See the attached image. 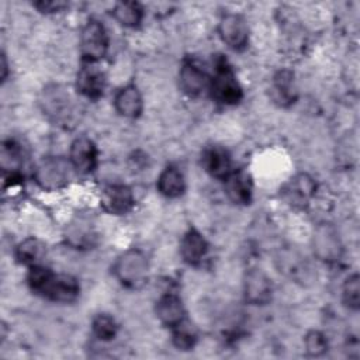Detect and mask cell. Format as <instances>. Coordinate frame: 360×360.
Wrapping results in <instances>:
<instances>
[{"instance_id": "4dcf8cb0", "label": "cell", "mask_w": 360, "mask_h": 360, "mask_svg": "<svg viewBox=\"0 0 360 360\" xmlns=\"http://www.w3.org/2000/svg\"><path fill=\"white\" fill-rule=\"evenodd\" d=\"M7 76V62H6V55H1V80H6Z\"/></svg>"}, {"instance_id": "9a60e30c", "label": "cell", "mask_w": 360, "mask_h": 360, "mask_svg": "<svg viewBox=\"0 0 360 360\" xmlns=\"http://www.w3.org/2000/svg\"><path fill=\"white\" fill-rule=\"evenodd\" d=\"M156 316L166 326H176L181 321L186 319V311L181 300L176 294H165L162 295L155 307Z\"/></svg>"}, {"instance_id": "7402d4cb", "label": "cell", "mask_w": 360, "mask_h": 360, "mask_svg": "<svg viewBox=\"0 0 360 360\" xmlns=\"http://www.w3.org/2000/svg\"><path fill=\"white\" fill-rule=\"evenodd\" d=\"M287 191L292 202H307L315 191V181L308 174H300L291 180Z\"/></svg>"}, {"instance_id": "7c38bea8", "label": "cell", "mask_w": 360, "mask_h": 360, "mask_svg": "<svg viewBox=\"0 0 360 360\" xmlns=\"http://www.w3.org/2000/svg\"><path fill=\"white\" fill-rule=\"evenodd\" d=\"M243 292L248 302L264 305L271 300V283L260 270H250L245 277Z\"/></svg>"}, {"instance_id": "83f0119b", "label": "cell", "mask_w": 360, "mask_h": 360, "mask_svg": "<svg viewBox=\"0 0 360 360\" xmlns=\"http://www.w3.org/2000/svg\"><path fill=\"white\" fill-rule=\"evenodd\" d=\"M325 246H328L326 248V253H325L326 259L338 256L339 240H338V238L333 235V232L330 229L319 231V233L316 236V249L319 250V253L323 250Z\"/></svg>"}, {"instance_id": "8992f818", "label": "cell", "mask_w": 360, "mask_h": 360, "mask_svg": "<svg viewBox=\"0 0 360 360\" xmlns=\"http://www.w3.org/2000/svg\"><path fill=\"white\" fill-rule=\"evenodd\" d=\"M222 41L233 51H243L249 41V28L245 18L239 14H225L218 27Z\"/></svg>"}, {"instance_id": "5b68a950", "label": "cell", "mask_w": 360, "mask_h": 360, "mask_svg": "<svg viewBox=\"0 0 360 360\" xmlns=\"http://www.w3.org/2000/svg\"><path fill=\"white\" fill-rule=\"evenodd\" d=\"M41 105L44 114H46L53 122L58 124L68 122L73 114V103L69 93L58 84H52L44 89Z\"/></svg>"}, {"instance_id": "ac0fdd59", "label": "cell", "mask_w": 360, "mask_h": 360, "mask_svg": "<svg viewBox=\"0 0 360 360\" xmlns=\"http://www.w3.org/2000/svg\"><path fill=\"white\" fill-rule=\"evenodd\" d=\"M225 193L235 204H248L252 197V181L248 173L233 172L225 179Z\"/></svg>"}, {"instance_id": "ffe728a7", "label": "cell", "mask_w": 360, "mask_h": 360, "mask_svg": "<svg viewBox=\"0 0 360 360\" xmlns=\"http://www.w3.org/2000/svg\"><path fill=\"white\" fill-rule=\"evenodd\" d=\"M45 246L41 240L35 238H27L22 242H20L14 250L15 259L21 264L27 266H37L39 264L41 259L44 257Z\"/></svg>"}, {"instance_id": "4316f807", "label": "cell", "mask_w": 360, "mask_h": 360, "mask_svg": "<svg viewBox=\"0 0 360 360\" xmlns=\"http://www.w3.org/2000/svg\"><path fill=\"white\" fill-rule=\"evenodd\" d=\"M72 245L75 246H84V245H89L90 243V239L93 238V232H91V226L79 219L77 222L72 224L69 226V231H68V236H66Z\"/></svg>"}, {"instance_id": "f546056e", "label": "cell", "mask_w": 360, "mask_h": 360, "mask_svg": "<svg viewBox=\"0 0 360 360\" xmlns=\"http://www.w3.org/2000/svg\"><path fill=\"white\" fill-rule=\"evenodd\" d=\"M34 6L42 13H56L62 11L68 4L65 1H55V0H41L34 3Z\"/></svg>"}, {"instance_id": "5bb4252c", "label": "cell", "mask_w": 360, "mask_h": 360, "mask_svg": "<svg viewBox=\"0 0 360 360\" xmlns=\"http://www.w3.org/2000/svg\"><path fill=\"white\" fill-rule=\"evenodd\" d=\"M208 243L201 232L195 228H190L181 238L180 255L188 264H198L207 255Z\"/></svg>"}, {"instance_id": "f1b7e54d", "label": "cell", "mask_w": 360, "mask_h": 360, "mask_svg": "<svg viewBox=\"0 0 360 360\" xmlns=\"http://www.w3.org/2000/svg\"><path fill=\"white\" fill-rule=\"evenodd\" d=\"M305 349L309 356H314V357L322 356L328 350V340L321 332L311 330L305 336Z\"/></svg>"}, {"instance_id": "603a6c76", "label": "cell", "mask_w": 360, "mask_h": 360, "mask_svg": "<svg viewBox=\"0 0 360 360\" xmlns=\"http://www.w3.org/2000/svg\"><path fill=\"white\" fill-rule=\"evenodd\" d=\"M22 150L21 148L13 142V141H7L3 143V149H1V166L3 170L11 172V177L18 176V170L22 165Z\"/></svg>"}, {"instance_id": "277c9868", "label": "cell", "mask_w": 360, "mask_h": 360, "mask_svg": "<svg viewBox=\"0 0 360 360\" xmlns=\"http://www.w3.org/2000/svg\"><path fill=\"white\" fill-rule=\"evenodd\" d=\"M72 163L63 158H45L35 169V179L45 190H58L69 183Z\"/></svg>"}, {"instance_id": "d6986e66", "label": "cell", "mask_w": 360, "mask_h": 360, "mask_svg": "<svg viewBox=\"0 0 360 360\" xmlns=\"http://www.w3.org/2000/svg\"><path fill=\"white\" fill-rule=\"evenodd\" d=\"M186 183L181 172L177 167H166L158 179V190L167 198H176L184 193Z\"/></svg>"}, {"instance_id": "30bf717a", "label": "cell", "mask_w": 360, "mask_h": 360, "mask_svg": "<svg viewBox=\"0 0 360 360\" xmlns=\"http://www.w3.org/2000/svg\"><path fill=\"white\" fill-rule=\"evenodd\" d=\"M69 160L79 173H90L97 163V148L87 136L76 138L70 145Z\"/></svg>"}, {"instance_id": "3957f363", "label": "cell", "mask_w": 360, "mask_h": 360, "mask_svg": "<svg viewBox=\"0 0 360 360\" xmlns=\"http://www.w3.org/2000/svg\"><path fill=\"white\" fill-rule=\"evenodd\" d=\"M80 55L84 63H96L100 60L108 48V37L104 25L97 20H90L80 32Z\"/></svg>"}, {"instance_id": "6da1fadb", "label": "cell", "mask_w": 360, "mask_h": 360, "mask_svg": "<svg viewBox=\"0 0 360 360\" xmlns=\"http://www.w3.org/2000/svg\"><path fill=\"white\" fill-rule=\"evenodd\" d=\"M211 96L221 104L232 105L240 101L242 87L239 86L236 76L229 65V62L218 55L214 62V76L210 79Z\"/></svg>"}, {"instance_id": "484cf974", "label": "cell", "mask_w": 360, "mask_h": 360, "mask_svg": "<svg viewBox=\"0 0 360 360\" xmlns=\"http://www.w3.org/2000/svg\"><path fill=\"white\" fill-rule=\"evenodd\" d=\"M342 298L347 308L357 311L360 307V278L359 274L354 273L349 276L342 288Z\"/></svg>"}, {"instance_id": "2e32d148", "label": "cell", "mask_w": 360, "mask_h": 360, "mask_svg": "<svg viewBox=\"0 0 360 360\" xmlns=\"http://www.w3.org/2000/svg\"><path fill=\"white\" fill-rule=\"evenodd\" d=\"M201 163L205 172L212 177L226 179L231 172V158L229 153L221 146H210L202 152Z\"/></svg>"}, {"instance_id": "52a82bcc", "label": "cell", "mask_w": 360, "mask_h": 360, "mask_svg": "<svg viewBox=\"0 0 360 360\" xmlns=\"http://www.w3.org/2000/svg\"><path fill=\"white\" fill-rule=\"evenodd\" d=\"M80 285L70 274H52L41 295L56 302H72L79 297Z\"/></svg>"}, {"instance_id": "4fadbf2b", "label": "cell", "mask_w": 360, "mask_h": 360, "mask_svg": "<svg viewBox=\"0 0 360 360\" xmlns=\"http://www.w3.org/2000/svg\"><path fill=\"white\" fill-rule=\"evenodd\" d=\"M114 105L118 114L125 118H136L141 115L143 103L142 96L136 86L127 84L121 87L114 97Z\"/></svg>"}, {"instance_id": "44dd1931", "label": "cell", "mask_w": 360, "mask_h": 360, "mask_svg": "<svg viewBox=\"0 0 360 360\" xmlns=\"http://www.w3.org/2000/svg\"><path fill=\"white\" fill-rule=\"evenodd\" d=\"M114 18L124 27H136L143 15V10L136 1H120L112 10Z\"/></svg>"}, {"instance_id": "ba28073f", "label": "cell", "mask_w": 360, "mask_h": 360, "mask_svg": "<svg viewBox=\"0 0 360 360\" xmlns=\"http://www.w3.org/2000/svg\"><path fill=\"white\" fill-rule=\"evenodd\" d=\"M101 207L114 215L128 212L134 205V194L125 184H108L100 195Z\"/></svg>"}, {"instance_id": "e0dca14e", "label": "cell", "mask_w": 360, "mask_h": 360, "mask_svg": "<svg viewBox=\"0 0 360 360\" xmlns=\"http://www.w3.org/2000/svg\"><path fill=\"white\" fill-rule=\"evenodd\" d=\"M270 94L274 103L281 107L291 105L297 98V90L294 86V75L290 70H280L273 77Z\"/></svg>"}, {"instance_id": "cb8c5ba5", "label": "cell", "mask_w": 360, "mask_h": 360, "mask_svg": "<svg viewBox=\"0 0 360 360\" xmlns=\"http://www.w3.org/2000/svg\"><path fill=\"white\" fill-rule=\"evenodd\" d=\"M173 343L179 350H190L197 342V332L186 319L173 326Z\"/></svg>"}, {"instance_id": "7a4b0ae2", "label": "cell", "mask_w": 360, "mask_h": 360, "mask_svg": "<svg viewBox=\"0 0 360 360\" xmlns=\"http://www.w3.org/2000/svg\"><path fill=\"white\" fill-rule=\"evenodd\" d=\"M148 259L138 249H128L114 263L117 280L127 288L138 290L148 280Z\"/></svg>"}, {"instance_id": "8fae6325", "label": "cell", "mask_w": 360, "mask_h": 360, "mask_svg": "<svg viewBox=\"0 0 360 360\" xmlns=\"http://www.w3.org/2000/svg\"><path fill=\"white\" fill-rule=\"evenodd\" d=\"M179 83L183 93L190 97H197L210 87V77L193 60H186L179 73Z\"/></svg>"}, {"instance_id": "9c48e42d", "label": "cell", "mask_w": 360, "mask_h": 360, "mask_svg": "<svg viewBox=\"0 0 360 360\" xmlns=\"http://www.w3.org/2000/svg\"><path fill=\"white\" fill-rule=\"evenodd\" d=\"M105 87V77L96 63H84L76 76L77 91L91 100L103 96Z\"/></svg>"}, {"instance_id": "d4e9b609", "label": "cell", "mask_w": 360, "mask_h": 360, "mask_svg": "<svg viewBox=\"0 0 360 360\" xmlns=\"http://www.w3.org/2000/svg\"><path fill=\"white\" fill-rule=\"evenodd\" d=\"M91 330L97 339L105 342L115 338L118 326L112 316L107 314H98L91 322Z\"/></svg>"}]
</instances>
